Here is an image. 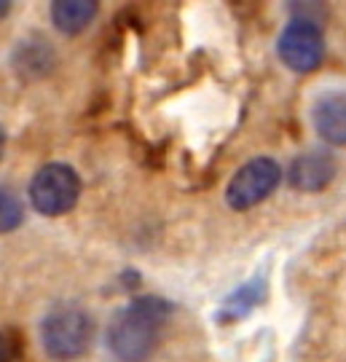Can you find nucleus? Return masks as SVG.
<instances>
[{
    "label": "nucleus",
    "mask_w": 346,
    "mask_h": 362,
    "mask_svg": "<svg viewBox=\"0 0 346 362\" xmlns=\"http://www.w3.org/2000/svg\"><path fill=\"white\" fill-rule=\"evenodd\" d=\"M263 296H266V282H263V279L247 282V285L239 287V290L223 303L220 320H242L244 314H250V311L263 300Z\"/></svg>",
    "instance_id": "9"
},
{
    "label": "nucleus",
    "mask_w": 346,
    "mask_h": 362,
    "mask_svg": "<svg viewBox=\"0 0 346 362\" xmlns=\"http://www.w3.org/2000/svg\"><path fill=\"white\" fill-rule=\"evenodd\" d=\"M0 362H8V341L0 333Z\"/></svg>",
    "instance_id": "11"
},
{
    "label": "nucleus",
    "mask_w": 346,
    "mask_h": 362,
    "mask_svg": "<svg viewBox=\"0 0 346 362\" xmlns=\"http://www.w3.org/2000/svg\"><path fill=\"white\" fill-rule=\"evenodd\" d=\"M97 13V3L91 0H57L52 6V22L62 33H81Z\"/></svg>",
    "instance_id": "8"
},
{
    "label": "nucleus",
    "mask_w": 346,
    "mask_h": 362,
    "mask_svg": "<svg viewBox=\"0 0 346 362\" xmlns=\"http://www.w3.org/2000/svg\"><path fill=\"white\" fill-rule=\"evenodd\" d=\"M3 151H6V132L0 127V158H3Z\"/></svg>",
    "instance_id": "12"
},
{
    "label": "nucleus",
    "mask_w": 346,
    "mask_h": 362,
    "mask_svg": "<svg viewBox=\"0 0 346 362\" xmlns=\"http://www.w3.org/2000/svg\"><path fill=\"white\" fill-rule=\"evenodd\" d=\"M172 306L161 298H137L108 327V346L118 362H145L154 354Z\"/></svg>",
    "instance_id": "1"
},
{
    "label": "nucleus",
    "mask_w": 346,
    "mask_h": 362,
    "mask_svg": "<svg viewBox=\"0 0 346 362\" xmlns=\"http://www.w3.org/2000/svg\"><path fill=\"white\" fill-rule=\"evenodd\" d=\"M279 180H282V169L274 158H266V156L253 158L231 177L226 188V202L231 209L255 207L277 191Z\"/></svg>",
    "instance_id": "4"
},
{
    "label": "nucleus",
    "mask_w": 346,
    "mask_h": 362,
    "mask_svg": "<svg viewBox=\"0 0 346 362\" xmlns=\"http://www.w3.org/2000/svg\"><path fill=\"white\" fill-rule=\"evenodd\" d=\"M279 59L293 73H311L325 59V38L320 27L308 19H293L279 35Z\"/></svg>",
    "instance_id": "5"
},
{
    "label": "nucleus",
    "mask_w": 346,
    "mask_h": 362,
    "mask_svg": "<svg viewBox=\"0 0 346 362\" xmlns=\"http://www.w3.org/2000/svg\"><path fill=\"white\" fill-rule=\"evenodd\" d=\"M314 129L325 143L346 145V94H325L317 100Z\"/></svg>",
    "instance_id": "7"
},
{
    "label": "nucleus",
    "mask_w": 346,
    "mask_h": 362,
    "mask_svg": "<svg viewBox=\"0 0 346 362\" xmlns=\"http://www.w3.org/2000/svg\"><path fill=\"white\" fill-rule=\"evenodd\" d=\"M22 220H25V207H22L19 194L8 185H0V233L19 228Z\"/></svg>",
    "instance_id": "10"
},
{
    "label": "nucleus",
    "mask_w": 346,
    "mask_h": 362,
    "mask_svg": "<svg viewBox=\"0 0 346 362\" xmlns=\"http://www.w3.org/2000/svg\"><path fill=\"white\" fill-rule=\"evenodd\" d=\"M43 346L57 360H73L89 349L94 325L86 311L78 306H54L40 327Z\"/></svg>",
    "instance_id": "2"
},
{
    "label": "nucleus",
    "mask_w": 346,
    "mask_h": 362,
    "mask_svg": "<svg viewBox=\"0 0 346 362\" xmlns=\"http://www.w3.org/2000/svg\"><path fill=\"white\" fill-rule=\"evenodd\" d=\"M335 177V158L325 151L301 153L290 167V185L295 191H322Z\"/></svg>",
    "instance_id": "6"
},
{
    "label": "nucleus",
    "mask_w": 346,
    "mask_h": 362,
    "mask_svg": "<svg viewBox=\"0 0 346 362\" xmlns=\"http://www.w3.org/2000/svg\"><path fill=\"white\" fill-rule=\"evenodd\" d=\"M81 196L78 172L67 164H46L30 182V202L46 218H59L76 207Z\"/></svg>",
    "instance_id": "3"
}]
</instances>
